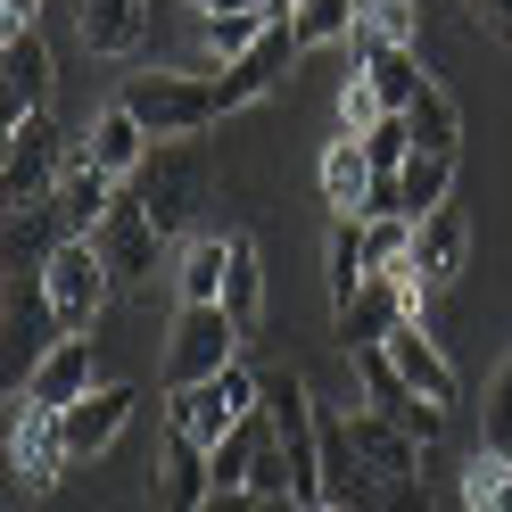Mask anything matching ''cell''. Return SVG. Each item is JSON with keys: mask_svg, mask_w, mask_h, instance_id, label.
I'll return each mask as SVG.
<instances>
[{"mask_svg": "<svg viewBox=\"0 0 512 512\" xmlns=\"http://www.w3.org/2000/svg\"><path fill=\"white\" fill-rule=\"evenodd\" d=\"M133 199L157 215V232H166V240L199 232V207H207V149H199V133L157 141L141 157V174H133Z\"/></svg>", "mask_w": 512, "mask_h": 512, "instance_id": "1", "label": "cell"}, {"mask_svg": "<svg viewBox=\"0 0 512 512\" xmlns=\"http://www.w3.org/2000/svg\"><path fill=\"white\" fill-rule=\"evenodd\" d=\"M124 108H133L157 141H174V133H207V124H223V91L215 75H182V67H149L116 91Z\"/></svg>", "mask_w": 512, "mask_h": 512, "instance_id": "2", "label": "cell"}, {"mask_svg": "<svg viewBox=\"0 0 512 512\" xmlns=\"http://www.w3.org/2000/svg\"><path fill=\"white\" fill-rule=\"evenodd\" d=\"M265 413H273V438L298 471V504H314L323 496V405H314V389L298 372H265Z\"/></svg>", "mask_w": 512, "mask_h": 512, "instance_id": "3", "label": "cell"}, {"mask_svg": "<svg viewBox=\"0 0 512 512\" xmlns=\"http://www.w3.org/2000/svg\"><path fill=\"white\" fill-rule=\"evenodd\" d=\"M240 323L223 306H174V339H166V389H190V380H215L240 364Z\"/></svg>", "mask_w": 512, "mask_h": 512, "instance_id": "4", "label": "cell"}, {"mask_svg": "<svg viewBox=\"0 0 512 512\" xmlns=\"http://www.w3.org/2000/svg\"><path fill=\"white\" fill-rule=\"evenodd\" d=\"M256 397H265V380H256L248 364H232V372H215V380H190V389H166V430H182V438L215 446L223 430L240 422V413H256Z\"/></svg>", "mask_w": 512, "mask_h": 512, "instance_id": "5", "label": "cell"}, {"mask_svg": "<svg viewBox=\"0 0 512 512\" xmlns=\"http://www.w3.org/2000/svg\"><path fill=\"white\" fill-rule=\"evenodd\" d=\"M405 314H422V290L405 281V265H389V273H364V290L331 306V339L347 347V356H356V347H380V339H389V331L405 323Z\"/></svg>", "mask_w": 512, "mask_h": 512, "instance_id": "6", "label": "cell"}, {"mask_svg": "<svg viewBox=\"0 0 512 512\" xmlns=\"http://www.w3.org/2000/svg\"><path fill=\"white\" fill-rule=\"evenodd\" d=\"M42 290H50L58 331H91V323H100V306H108V290H116L100 240H67V248L42 265Z\"/></svg>", "mask_w": 512, "mask_h": 512, "instance_id": "7", "label": "cell"}, {"mask_svg": "<svg viewBox=\"0 0 512 512\" xmlns=\"http://www.w3.org/2000/svg\"><path fill=\"white\" fill-rule=\"evenodd\" d=\"M67 141H58V124H50V108L42 116H17L9 124V166H0V190H9V207H25V199H50L58 190V174H67Z\"/></svg>", "mask_w": 512, "mask_h": 512, "instance_id": "8", "label": "cell"}, {"mask_svg": "<svg viewBox=\"0 0 512 512\" xmlns=\"http://www.w3.org/2000/svg\"><path fill=\"white\" fill-rule=\"evenodd\" d=\"M91 240H100V256H108L116 290H141V281H157V248H174L166 232H157V215L133 199V182H124V199L108 207V223H100Z\"/></svg>", "mask_w": 512, "mask_h": 512, "instance_id": "9", "label": "cell"}, {"mask_svg": "<svg viewBox=\"0 0 512 512\" xmlns=\"http://www.w3.org/2000/svg\"><path fill=\"white\" fill-rule=\"evenodd\" d=\"M67 430H58V413L34 405L17 389V438H9V471H17V496H50L58 488V471H67Z\"/></svg>", "mask_w": 512, "mask_h": 512, "instance_id": "10", "label": "cell"}, {"mask_svg": "<svg viewBox=\"0 0 512 512\" xmlns=\"http://www.w3.org/2000/svg\"><path fill=\"white\" fill-rule=\"evenodd\" d=\"M463 256H471V215H463L455 199H446V207H430L422 223H413V256H405V281L430 298V290H446V281L463 273Z\"/></svg>", "mask_w": 512, "mask_h": 512, "instance_id": "11", "label": "cell"}, {"mask_svg": "<svg viewBox=\"0 0 512 512\" xmlns=\"http://www.w3.org/2000/svg\"><path fill=\"white\" fill-rule=\"evenodd\" d=\"M306 42H298V25H265V34H256L240 58H232V67H223L215 75V91H223V116H240L248 100H265V91L281 83V75H290V58H298Z\"/></svg>", "mask_w": 512, "mask_h": 512, "instance_id": "12", "label": "cell"}, {"mask_svg": "<svg viewBox=\"0 0 512 512\" xmlns=\"http://www.w3.org/2000/svg\"><path fill=\"white\" fill-rule=\"evenodd\" d=\"M17 389L34 397V405H50V413H67L75 397H91V389H100V356H91V331H67V339H50V347H42V364L25 372Z\"/></svg>", "mask_w": 512, "mask_h": 512, "instance_id": "13", "label": "cell"}, {"mask_svg": "<svg viewBox=\"0 0 512 512\" xmlns=\"http://www.w3.org/2000/svg\"><path fill=\"white\" fill-rule=\"evenodd\" d=\"M133 389H124V380H100V389H91V397H75L67 413H58V430H67V455L75 463H100L108 455V446L124 438V422H133Z\"/></svg>", "mask_w": 512, "mask_h": 512, "instance_id": "14", "label": "cell"}, {"mask_svg": "<svg viewBox=\"0 0 512 512\" xmlns=\"http://www.w3.org/2000/svg\"><path fill=\"white\" fill-rule=\"evenodd\" d=\"M124 199V182L108 174V166H91V157L75 149L67 157V174H58V190H50V207H58V223H67V240H91L108 223V207Z\"/></svg>", "mask_w": 512, "mask_h": 512, "instance_id": "15", "label": "cell"}, {"mask_svg": "<svg viewBox=\"0 0 512 512\" xmlns=\"http://www.w3.org/2000/svg\"><path fill=\"white\" fill-rule=\"evenodd\" d=\"M50 42H42V25H17L9 42H0V91H9V124L17 116H42L50 108Z\"/></svg>", "mask_w": 512, "mask_h": 512, "instance_id": "16", "label": "cell"}, {"mask_svg": "<svg viewBox=\"0 0 512 512\" xmlns=\"http://www.w3.org/2000/svg\"><path fill=\"white\" fill-rule=\"evenodd\" d=\"M215 496V463H207V446L199 438H182V430H166V463L149 471V504L157 512H199Z\"/></svg>", "mask_w": 512, "mask_h": 512, "instance_id": "17", "label": "cell"}, {"mask_svg": "<svg viewBox=\"0 0 512 512\" xmlns=\"http://www.w3.org/2000/svg\"><path fill=\"white\" fill-rule=\"evenodd\" d=\"M380 347H389V364H397V372H405L430 405H455V397H463V380H455V364H446V347L422 331V314H405V323L380 339Z\"/></svg>", "mask_w": 512, "mask_h": 512, "instance_id": "18", "label": "cell"}, {"mask_svg": "<svg viewBox=\"0 0 512 512\" xmlns=\"http://www.w3.org/2000/svg\"><path fill=\"white\" fill-rule=\"evenodd\" d=\"M347 446L372 463V471H397V479H422V438H413L397 413H380V405H356L347 413Z\"/></svg>", "mask_w": 512, "mask_h": 512, "instance_id": "19", "label": "cell"}, {"mask_svg": "<svg viewBox=\"0 0 512 512\" xmlns=\"http://www.w3.org/2000/svg\"><path fill=\"white\" fill-rule=\"evenodd\" d=\"M149 149H157V133H149V124L124 108V100H108L100 116H91V133H83V157H91V166H108L116 182H133Z\"/></svg>", "mask_w": 512, "mask_h": 512, "instance_id": "20", "label": "cell"}, {"mask_svg": "<svg viewBox=\"0 0 512 512\" xmlns=\"http://www.w3.org/2000/svg\"><path fill=\"white\" fill-rule=\"evenodd\" d=\"M372 182H380V166H372V149H364L356 133H339V141L323 149V207H331V215H364V199H372Z\"/></svg>", "mask_w": 512, "mask_h": 512, "instance_id": "21", "label": "cell"}, {"mask_svg": "<svg viewBox=\"0 0 512 512\" xmlns=\"http://www.w3.org/2000/svg\"><path fill=\"white\" fill-rule=\"evenodd\" d=\"M223 273H232V240L223 232H190L182 265H174V298L182 306H223Z\"/></svg>", "mask_w": 512, "mask_h": 512, "instance_id": "22", "label": "cell"}, {"mask_svg": "<svg viewBox=\"0 0 512 512\" xmlns=\"http://www.w3.org/2000/svg\"><path fill=\"white\" fill-rule=\"evenodd\" d=\"M75 25H83V42L100 58H124L149 34V0H75Z\"/></svg>", "mask_w": 512, "mask_h": 512, "instance_id": "23", "label": "cell"}, {"mask_svg": "<svg viewBox=\"0 0 512 512\" xmlns=\"http://www.w3.org/2000/svg\"><path fill=\"white\" fill-rule=\"evenodd\" d=\"M446 199H455V157H446V149H413L405 166H397V215L422 223V215L446 207Z\"/></svg>", "mask_w": 512, "mask_h": 512, "instance_id": "24", "label": "cell"}, {"mask_svg": "<svg viewBox=\"0 0 512 512\" xmlns=\"http://www.w3.org/2000/svg\"><path fill=\"white\" fill-rule=\"evenodd\" d=\"M223 314H232L240 331H256V314H265V256H256L248 232H232V273H223Z\"/></svg>", "mask_w": 512, "mask_h": 512, "instance_id": "25", "label": "cell"}, {"mask_svg": "<svg viewBox=\"0 0 512 512\" xmlns=\"http://www.w3.org/2000/svg\"><path fill=\"white\" fill-rule=\"evenodd\" d=\"M364 273H372V256H364V215H331V306L339 298H356L364 290Z\"/></svg>", "mask_w": 512, "mask_h": 512, "instance_id": "26", "label": "cell"}, {"mask_svg": "<svg viewBox=\"0 0 512 512\" xmlns=\"http://www.w3.org/2000/svg\"><path fill=\"white\" fill-rule=\"evenodd\" d=\"M463 512H512V455H504V446H479V455H471Z\"/></svg>", "mask_w": 512, "mask_h": 512, "instance_id": "27", "label": "cell"}, {"mask_svg": "<svg viewBox=\"0 0 512 512\" xmlns=\"http://www.w3.org/2000/svg\"><path fill=\"white\" fill-rule=\"evenodd\" d=\"M405 124H413V149H446L455 157V141H463V108L446 100V83H430L422 100L405 108Z\"/></svg>", "mask_w": 512, "mask_h": 512, "instance_id": "28", "label": "cell"}, {"mask_svg": "<svg viewBox=\"0 0 512 512\" xmlns=\"http://www.w3.org/2000/svg\"><path fill=\"white\" fill-rule=\"evenodd\" d=\"M290 25H298V42H306V50H323V42H356V34H364V0H306Z\"/></svg>", "mask_w": 512, "mask_h": 512, "instance_id": "29", "label": "cell"}, {"mask_svg": "<svg viewBox=\"0 0 512 512\" xmlns=\"http://www.w3.org/2000/svg\"><path fill=\"white\" fill-rule=\"evenodd\" d=\"M265 25H273L265 9H199V42L223 58V67H232V58H240L256 34H265Z\"/></svg>", "mask_w": 512, "mask_h": 512, "instance_id": "30", "label": "cell"}, {"mask_svg": "<svg viewBox=\"0 0 512 512\" xmlns=\"http://www.w3.org/2000/svg\"><path fill=\"white\" fill-rule=\"evenodd\" d=\"M364 256H372V273H389L413 256V215H364Z\"/></svg>", "mask_w": 512, "mask_h": 512, "instance_id": "31", "label": "cell"}, {"mask_svg": "<svg viewBox=\"0 0 512 512\" xmlns=\"http://www.w3.org/2000/svg\"><path fill=\"white\" fill-rule=\"evenodd\" d=\"M364 42H422V0H364Z\"/></svg>", "mask_w": 512, "mask_h": 512, "instance_id": "32", "label": "cell"}, {"mask_svg": "<svg viewBox=\"0 0 512 512\" xmlns=\"http://www.w3.org/2000/svg\"><path fill=\"white\" fill-rule=\"evenodd\" d=\"M380 116H389V108H380V91H372V75L356 67V75L339 83V133H356V141H364V133H372Z\"/></svg>", "mask_w": 512, "mask_h": 512, "instance_id": "33", "label": "cell"}, {"mask_svg": "<svg viewBox=\"0 0 512 512\" xmlns=\"http://www.w3.org/2000/svg\"><path fill=\"white\" fill-rule=\"evenodd\" d=\"M479 446H504V455H512V356H504V372L488 380V413H479Z\"/></svg>", "mask_w": 512, "mask_h": 512, "instance_id": "34", "label": "cell"}, {"mask_svg": "<svg viewBox=\"0 0 512 512\" xmlns=\"http://www.w3.org/2000/svg\"><path fill=\"white\" fill-rule=\"evenodd\" d=\"M364 149H372V166H380V174H397L405 157H413V124H405V116H380L372 133H364Z\"/></svg>", "mask_w": 512, "mask_h": 512, "instance_id": "35", "label": "cell"}, {"mask_svg": "<svg viewBox=\"0 0 512 512\" xmlns=\"http://www.w3.org/2000/svg\"><path fill=\"white\" fill-rule=\"evenodd\" d=\"M256 504H265V496H256V488H215L199 512H256Z\"/></svg>", "mask_w": 512, "mask_h": 512, "instance_id": "36", "label": "cell"}, {"mask_svg": "<svg viewBox=\"0 0 512 512\" xmlns=\"http://www.w3.org/2000/svg\"><path fill=\"white\" fill-rule=\"evenodd\" d=\"M471 17L488 25V34H512V0H471Z\"/></svg>", "mask_w": 512, "mask_h": 512, "instance_id": "37", "label": "cell"}, {"mask_svg": "<svg viewBox=\"0 0 512 512\" xmlns=\"http://www.w3.org/2000/svg\"><path fill=\"white\" fill-rule=\"evenodd\" d=\"M0 25H9V34L17 25H42V0H0Z\"/></svg>", "mask_w": 512, "mask_h": 512, "instance_id": "38", "label": "cell"}, {"mask_svg": "<svg viewBox=\"0 0 512 512\" xmlns=\"http://www.w3.org/2000/svg\"><path fill=\"white\" fill-rule=\"evenodd\" d=\"M256 9H265V17H273V25H290V17H298V9H306V0H256Z\"/></svg>", "mask_w": 512, "mask_h": 512, "instance_id": "39", "label": "cell"}, {"mask_svg": "<svg viewBox=\"0 0 512 512\" xmlns=\"http://www.w3.org/2000/svg\"><path fill=\"white\" fill-rule=\"evenodd\" d=\"M306 512H339V504H306Z\"/></svg>", "mask_w": 512, "mask_h": 512, "instance_id": "40", "label": "cell"}]
</instances>
